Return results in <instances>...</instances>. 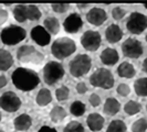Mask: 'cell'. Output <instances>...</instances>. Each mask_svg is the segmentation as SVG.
<instances>
[{
  "instance_id": "cell-43",
  "label": "cell",
  "mask_w": 147,
  "mask_h": 132,
  "mask_svg": "<svg viewBox=\"0 0 147 132\" xmlns=\"http://www.w3.org/2000/svg\"><path fill=\"white\" fill-rule=\"evenodd\" d=\"M144 7H145L147 9V3H144Z\"/></svg>"
},
{
  "instance_id": "cell-37",
  "label": "cell",
  "mask_w": 147,
  "mask_h": 132,
  "mask_svg": "<svg viewBox=\"0 0 147 132\" xmlns=\"http://www.w3.org/2000/svg\"><path fill=\"white\" fill-rule=\"evenodd\" d=\"M75 89H76V91H78L80 95H84V94L88 91V86L85 85V83H84V81H80V83H78V84H76Z\"/></svg>"
},
{
  "instance_id": "cell-30",
  "label": "cell",
  "mask_w": 147,
  "mask_h": 132,
  "mask_svg": "<svg viewBox=\"0 0 147 132\" xmlns=\"http://www.w3.org/2000/svg\"><path fill=\"white\" fill-rule=\"evenodd\" d=\"M63 132H84V127L79 121H70L64 127Z\"/></svg>"
},
{
  "instance_id": "cell-33",
  "label": "cell",
  "mask_w": 147,
  "mask_h": 132,
  "mask_svg": "<svg viewBox=\"0 0 147 132\" xmlns=\"http://www.w3.org/2000/svg\"><path fill=\"white\" fill-rule=\"evenodd\" d=\"M51 8L57 13H64L71 8V6L69 3H52Z\"/></svg>"
},
{
  "instance_id": "cell-31",
  "label": "cell",
  "mask_w": 147,
  "mask_h": 132,
  "mask_svg": "<svg viewBox=\"0 0 147 132\" xmlns=\"http://www.w3.org/2000/svg\"><path fill=\"white\" fill-rule=\"evenodd\" d=\"M55 97H57V99L59 100V101H65L69 99V97H70V89L64 86V85H62L61 87L57 88V90H55Z\"/></svg>"
},
{
  "instance_id": "cell-20",
  "label": "cell",
  "mask_w": 147,
  "mask_h": 132,
  "mask_svg": "<svg viewBox=\"0 0 147 132\" xmlns=\"http://www.w3.org/2000/svg\"><path fill=\"white\" fill-rule=\"evenodd\" d=\"M119 110H121V103H119V101L116 98L109 97L105 100V103H104L103 107V111L105 115H107L110 117H113V116L117 115Z\"/></svg>"
},
{
  "instance_id": "cell-13",
  "label": "cell",
  "mask_w": 147,
  "mask_h": 132,
  "mask_svg": "<svg viewBox=\"0 0 147 132\" xmlns=\"http://www.w3.org/2000/svg\"><path fill=\"white\" fill-rule=\"evenodd\" d=\"M30 37L39 46H47L51 42V34L42 25H36L31 29Z\"/></svg>"
},
{
  "instance_id": "cell-47",
  "label": "cell",
  "mask_w": 147,
  "mask_h": 132,
  "mask_svg": "<svg viewBox=\"0 0 147 132\" xmlns=\"http://www.w3.org/2000/svg\"><path fill=\"white\" fill-rule=\"evenodd\" d=\"M146 110H147V103H146Z\"/></svg>"
},
{
  "instance_id": "cell-9",
  "label": "cell",
  "mask_w": 147,
  "mask_h": 132,
  "mask_svg": "<svg viewBox=\"0 0 147 132\" xmlns=\"http://www.w3.org/2000/svg\"><path fill=\"white\" fill-rule=\"evenodd\" d=\"M126 28L132 34H142L147 29V17L137 11L132 12L127 19Z\"/></svg>"
},
{
  "instance_id": "cell-17",
  "label": "cell",
  "mask_w": 147,
  "mask_h": 132,
  "mask_svg": "<svg viewBox=\"0 0 147 132\" xmlns=\"http://www.w3.org/2000/svg\"><path fill=\"white\" fill-rule=\"evenodd\" d=\"M100 59L102 62V64L106 66H113L115 65L119 59V55H118V52L115 49H112V47H106L104 49L101 55H100Z\"/></svg>"
},
{
  "instance_id": "cell-8",
  "label": "cell",
  "mask_w": 147,
  "mask_h": 132,
  "mask_svg": "<svg viewBox=\"0 0 147 132\" xmlns=\"http://www.w3.org/2000/svg\"><path fill=\"white\" fill-rule=\"evenodd\" d=\"M114 83H115L114 76L107 68H103V67L97 68L90 76V84L96 88L111 89L114 86Z\"/></svg>"
},
{
  "instance_id": "cell-23",
  "label": "cell",
  "mask_w": 147,
  "mask_h": 132,
  "mask_svg": "<svg viewBox=\"0 0 147 132\" xmlns=\"http://www.w3.org/2000/svg\"><path fill=\"white\" fill-rule=\"evenodd\" d=\"M44 29L47 30L51 35H57L60 31L59 19L55 17H48L44 19Z\"/></svg>"
},
{
  "instance_id": "cell-24",
  "label": "cell",
  "mask_w": 147,
  "mask_h": 132,
  "mask_svg": "<svg viewBox=\"0 0 147 132\" xmlns=\"http://www.w3.org/2000/svg\"><path fill=\"white\" fill-rule=\"evenodd\" d=\"M36 101L40 107H45L52 101V94L48 88H41L36 97Z\"/></svg>"
},
{
  "instance_id": "cell-5",
  "label": "cell",
  "mask_w": 147,
  "mask_h": 132,
  "mask_svg": "<svg viewBox=\"0 0 147 132\" xmlns=\"http://www.w3.org/2000/svg\"><path fill=\"white\" fill-rule=\"evenodd\" d=\"M92 68V59L88 54H79L69 63L70 74L75 77L80 78L91 71Z\"/></svg>"
},
{
  "instance_id": "cell-16",
  "label": "cell",
  "mask_w": 147,
  "mask_h": 132,
  "mask_svg": "<svg viewBox=\"0 0 147 132\" xmlns=\"http://www.w3.org/2000/svg\"><path fill=\"white\" fill-rule=\"evenodd\" d=\"M86 123H88V129L93 132H100L104 128L105 123V119L102 115L97 113V112H92L88 116L86 119Z\"/></svg>"
},
{
  "instance_id": "cell-10",
  "label": "cell",
  "mask_w": 147,
  "mask_h": 132,
  "mask_svg": "<svg viewBox=\"0 0 147 132\" xmlns=\"http://www.w3.org/2000/svg\"><path fill=\"white\" fill-rule=\"evenodd\" d=\"M102 44V37L100 32L88 30L81 37V45L88 52H95Z\"/></svg>"
},
{
  "instance_id": "cell-18",
  "label": "cell",
  "mask_w": 147,
  "mask_h": 132,
  "mask_svg": "<svg viewBox=\"0 0 147 132\" xmlns=\"http://www.w3.org/2000/svg\"><path fill=\"white\" fill-rule=\"evenodd\" d=\"M122 37H123V31L119 28V25L115 23L110 24L105 30V39L109 43H117L119 42V40H122Z\"/></svg>"
},
{
  "instance_id": "cell-7",
  "label": "cell",
  "mask_w": 147,
  "mask_h": 132,
  "mask_svg": "<svg viewBox=\"0 0 147 132\" xmlns=\"http://www.w3.org/2000/svg\"><path fill=\"white\" fill-rule=\"evenodd\" d=\"M64 75H65L64 67L59 62L51 61L43 66V81L45 84L50 86L55 85L57 83L62 81Z\"/></svg>"
},
{
  "instance_id": "cell-27",
  "label": "cell",
  "mask_w": 147,
  "mask_h": 132,
  "mask_svg": "<svg viewBox=\"0 0 147 132\" xmlns=\"http://www.w3.org/2000/svg\"><path fill=\"white\" fill-rule=\"evenodd\" d=\"M106 132H127V127L123 120L115 119L110 122V125L106 129Z\"/></svg>"
},
{
  "instance_id": "cell-42",
  "label": "cell",
  "mask_w": 147,
  "mask_h": 132,
  "mask_svg": "<svg viewBox=\"0 0 147 132\" xmlns=\"http://www.w3.org/2000/svg\"><path fill=\"white\" fill-rule=\"evenodd\" d=\"M88 7V3H78V8L79 9H85V8Z\"/></svg>"
},
{
  "instance_id": "cell-25",
  "label": "cell",
  "mask_w": 147,
  "mask_h": 132,
  "mask_svg": "<svg viewBox=\"0 0 147 132\" xmlns=\"http://www.w3.org/2000/svg\"><path fill=\"white\" fill-rule=\"evenodd\" d=\"M66 116H67L66 110L63 107H61V106H54L51 109V111H50V118H51L52 121L55 122V123L63 121L66 118Z\"/></svg>"
},
{
  "instance_id": "cell-15",
  "label": "cell",
  "mask_w": 147,
  "mask_h": 132,
  "mask_svg": "<svg viewBox=\"0 0 147 132\" xmlns=\"http://www.w3.org/2000/svg\"><path fill=\"white\" fill-rule=\"evenodd\" d=\"M86 20L92 25L101 27L104 22L107 20V13L103 8L93 7L91 8L86 13Z\"/></svg>"
},
{
  "instance_id": "cell-38",
  "label": "cell",
  "mask_w": 147,
  "mask_h": 132,
  "mask_svg": "<svg viewBox=\"0 0 147 132\" xmlns=\"http://www.w3.org/2000/svg\"><path fill=\"white\" fill-rule=\"evenodd\" d=\"M8 19H9L8 11L6 9H3V8H0V25L5 24L8 21Z\"/></svg>"
},
{
  "instance_id": "cell-35",
  "label": "cell",
  "mask_w": 147,
  "mask_h": 132,
  "mask_svg": "<svg viewBox=\"0 0 147 132\" xmlns=\"http://www.w3.org/2000/svg\"><path fill=\"white\" fill-rule=\"evenodd\" d=\"M116 93H117L121 97H127V96L129 95V93H131V88H129V86H128L127 84L122 83V84H119L117 86V88H116Z\"/></svg>"
},
{
  "instance_id": "cell-12",
  "label": "cell",
  "mask_w": 147,
  "mask_h": 132,
  "mask_svg": "<svg viewBox=\"0 0 147 132\" xmlns=\"http://www.w3.org/2000/svg\"><path fill=\"white\" fill-rule=\"evenodd\" d=\"M122 52H123L125 57H128V59H138L144 53L143 44L140 43V41L136 40V39L128 37L122 44Z\"/></svg>"
},
{
  "instance_id": "cell-21",
  "label": "cell",
  "mask_w": 147,
  "mask_h": 132,
  "mask_svg": "<svg viewBox=\"0 0 147 132\" xmlns=\"http://www.w3.org/2000/svg\"><path fill=\"white\" fill-rule=\"evenodd\" d=\"M117 75L122 78L131 79L136 75V69L129 62H123L117 67Z\"/></svg>"
},
{
  "instance_id": "cell-36",
  "label": "cell",
  "mask_w": 147,
  "mask_h": 132,
  "mask_svg": "<svg viewBox=\"0 0 147 132\" xmlns=\"http://www.w3.org/2000/svg\"><path fill=\"white\" fill-rule=\"evenodd\" d=\"M88 101H90V105L92 107H98L101 105V97L97 95V94H92L88 98Z\"/></svg>"
},
{
  "instance_id": "cell-2",
  "label": "cell",
  "mask_w": 147,
  "mask_h": 132,
  "mask_svg": "<svg viewBox=\"0 0 147 132\" xmlns=\"http://www.w3.org/2000/svg\"><path fill=\"white\" fill-rule=\"evenodd\" d=\"M44 59L45 56L43 53L38 51L32 45H22L17 51V59L23 65L30 66L33 68L41 67L44 62Z\"/></svg>"
},
{
  "instance_id": "cell-41",
  "label": "cell",
  "mask_w": 147,
  "mask_h": 132,
  "mask_svg": "<svg viewBox=\"0 0 147 132\" xmlns=\"http://www.w3.org/2000/svg\"><path fill=\"white\" fill-rule=\"evenodd\" d=\"M142 68H143V71L147 74V57L144 59V62H143V65H142Z\"/></svg>"
},
{
  "instance_id": "cell-45",
  "label": "cell",
  "mask_w": 147,
  "mask_h": 132,
  "mask_svg": "<svg viewBox=\"0 0 147 132\" xmlns=\"http://www.w3.org/2000/svg\"><path fill=\"white\" fill-rule=\"evenodd\" d=\"M145 40H146V42H147V34H146V37H145Z\"/></svg>"
},
{
  "instance_id": "cell-29",
  "label": "cell",
  "mask_w": 147,
  "mask_h": 132,
  "mask_svg": "<svg viewBox=\"0 0 147 132\" xmlns=\"http://www.w3.org/2000/svg\"><path fill=\"white\" fill-rule=\"evenodd\" d=\"M85 110H86L85 105L82 101H80V100H75L70 106V112L73 115L74 117H81V116H83L85 113Z\"/></svg>"
},
{
  "instance_id": "cell-1",
  "label": "cell",
  "mask_w": 147,
  "mask_h": 132,
  "mask_svg": "<svg viewBox=\"0 0 147 132\" xmlns=\"http://www.w3.org/2000/svg\"><path fill=\"white\" fill-rule=\"evenodd\" d=\"M11 81L17 89L21 91H31L40 84V77L31 68L18 67L11 74Z\"/></svg>"
},
{
  "instance_id": "cell-14",
  "label": "cell",
  "mask_w": 147,
  "mask_h": 132,
  "mask_svg": "<svg viewBox=\"0 0 147 132\" xmlns=\"http://www.w3.org/2000/svg\"><path fill=\"white\" fill-rule=\"evenodd\" d=\"M83 27V20L79 13H70L63 22V29L66 33L74 34L79 32Z\"/></svg>"
},
{
  "instance_id": "cell-46",
  "label": "cell",
  "mask_w": 147,
  "mask_h": 132,
  "mask_svg": "<svg viewBox=\"0 0 147 132\" xmlns=\"http://www.w3.org/2000/svg\"><path fill=\"white\" fill-rule=\"evenodd\" d=\"M0 132H5V131H2V130H0Z\"/></svg>"
},
{
  "instance_id": "cell-32",
  "label": "cell",
  "mask_w": 147,
  "mask_h": 132,
  "mask_svg": "<svg viewBox=\"0 0 147 132\" xmlns=\"http://www.w3.org/2000/svg\"><path fill=\"white\" fill-rule=\"evenodd\" d=\"M147 130V120L145 118L137 119L132 125V132H146Z\"/></svg>"
},
{
  "instance_id": "cell-39",
  "label": "cell",
  "mask_w": 147,
  "mask_h": 132,
  "mask_svg": "<svg viewBox=\"0 0 147 132\" xmlns=\"http://www.w3.org/2000/svg\"><path fill=\"white\" fill-rule=\"evenodd\" d=\"M38 132H58L54 128H51V127H49V125H43V127H41L40 129H39V131Z\"/></svg>"
},
{
  "instance_id": "cell-40",
  "label": "cell",
  "mask_w": 147,
  "mask_h": 132,
  "mask_svg": "<svg viewBox=\"0 0 147 132\" xmlns=\"http://www.w3.org/2000/svg\"><path fill=\"white\" fill-rule=\"evenodd\" d=\"M7 84H8L7 77H6L5 75H0V89L3 87H6Z\"/></svg>"
},
{
  "instance_id": "cell-34",
  "label": "cell",
  "mask_w": 147,
  "mask_h": 132,
  "mask_svg": "<svg viewBox=\"0 0 147 132\" xmlns=\"http://www.w3.org/2000/svg\"><path fill=\"white\" fill-rule=\"evenodd\" d=\"M125 15V9H123L122 7H115L114 9H112V17L114 20H122Z\"/></svg>"
},
{
  "instance_id": "cell-26",
  "label": "cell",
  "mask_w": 147,
  "mask_h": 132,
  "mask_svg": "<svg viewBox=\"0 0 147 132\" xmlns=\"http://www.w3.org/2000/svg\"><path fill=\"white\" fill-rule=\"evenodd\" d=\"M134 90L140 97H147V77H140L134 83Z\"/></svg>"
},
{
  "instance_id": "cell-19",
  "label": "cell",
  "mask_w": 147,
  "mask_h": 132,
  "mask_svg": "<svg viewBox=\"0 0 147 132\" xmlns=\"http://www.w3.org/2000/svg\"><path fill=\"white\" fill-rule=\"evenodd\" d=\"M32 125V118L27 113H21L13 120V127L17 131H27Z\"/></svg>"
},
{
  "instance_id": "cell-4",
  "label": "cell",
  "mask_w": 147,
  "mask_h": 132,
  "mask_svg": "<svg viewBox=\"0 0 147 132\" xmlns=\"http://www.w3.org/2000/svg\"><path fill=\"white\" fill-rule=\"evenodd\" d=\"M27 37V32L22 27L10 24L6 28H3L0 33V40L5 45H16L22 42Z\"/></svg>"
},
{
  "instance_id": "cell-3",
  "label": "cell",
  "mask_w": 147,
  "mask_h": 132,
  "mask_svg": "<svg viewBox=\"0 0 147 132\" xmlns=\"http://www.w3.org/2000/svg\"><path fill=\"white\" fill-rule=\"evenodd\" d=\"M76 51V44L71 37H61L57 39L51 45L52 55L58 59H64L71 56Z\"/></svg>"
},
{
  "instance_id": "cell-22",
  "label": "cell",
  "mask_w": 147,
  "mask_h": 132,
  "mask_svg": "<svg viewBox=\"0 0 147 132\" xmlns=\"http://www.w3.org/2000/svg\"><path fill=\"white\" fill-rule=\"evenodd\" d=\"M15 61L12 54L7 50L0 49V72H6L13 65Z\"/></svg>"
},
{
  "instance_id": "cell-44",
  "label": "cell",
  "mask_w": 147,
  "mask_h": 132,
  "mask_svg": "<svg viewBox=\"0 0 147 132\" xmlns=\"http://www.w3.org/2000/svg\"><path fill=\"white\" fill-rule=\"evenodd\" d=\"M1 118H2V116H1V113H0V121H1Z\"/></svg>"
},
{
  "instance_id": "cell-6",
  "label": "cell",
  "mask_w": 147,
  "mask_h": 132,
  "mask_svg": "<svg viewBox=\"0 0 147 132\" xmlns=\"http://www.w3.org/2000/svg\"><path fill=\"white\" fill-rule=\"evenodd\" d=\"M13 18L19 23H24L27 20L38 21L41 18V11L34 5H18L13 8Z\"/></svg>"
},
{
  "instance_id": "cell-11",
  "label": "cell",
  "mask_w": 147,
  "mask_h": 132,
  "mask_svg": "<svg viewBox=\"0 0 147 132\" xmlns=\"http://www.w3.org/2000/svg\"><path fill=\"white\" fill-rule=\"evenodd\" d=\"M21 107V99L13 91H6L0 96V108L7 112H16Z\"/></svg>"
},
{
  "instance_id": "cell-28",
  "label": "cell",
  "mask_w": 147,
  "mask_h": 132,
  "mask_svg": "<svg viewBox=\"0 0 147 132\" xmlns=\"http://www.w3.org/2000/svg\"><path fill=\"white\" fill-rule=\"evenodd\" d=\"M142 110V105L138 101H135V100H129L124 105V111H125L126 115L128 116H134V115H137L138 112H140Z\"/></svg>"
}]
</instances>
